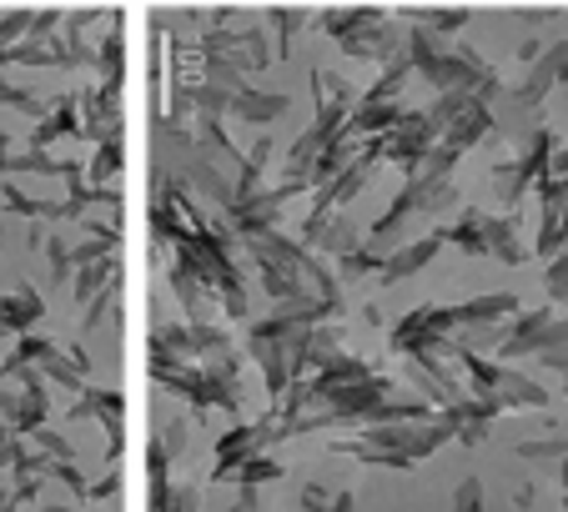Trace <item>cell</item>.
<instances>
[{"mask_svg":"<svg viewBox=\"0 0 568 512\" xmlns=\"http://www.w3.org/2000/svg\"><path fill=\"white\" fill-rule=\"evenodd\" d=\"M373 166H377V161L357 151V156H353V166H347L343 176H337V182H327V186H322V192H317V206H312V212H317V216H343V206L353 202V196L363 192L367 182H373Z\"/></svg>","mask_w":568,"mask_h":512,"instance_id":"cell-10","label":"cell"},{"mask_svg":"<svg viewBox=\"0 0 568 512\" xmlns=\"http://www.w3.org/2000/svg\"><path fill=\"white\" fill-rule=\"evenodd\" d=\"M232 478H236V488H242V492H257L262 482H277L282 478V462L267 458V452H257V458H247L242 468L232 472Z\"/></svg>","mask_w":568,"mask_h":512,"instance_id":"cell-16","label":"cell"},{"mask_svg":"<svg viewBox=\"0 0 568 512\" xmlns=\"http://www.w3.org/2000/svg\"><path fill=\"white\" fill-rule=\"evenodd\" d=\"M554 151H558V136H554V131H548V126H538L534 136H528L524 156L514 161V166H518V176H524L528 186H538V182H544V176H548V161H554Z\"/></svg>","mask_w":568,"mask_h":512,"instance_id":"cell-14","label":"cell"},{"mask_svg":"<svg viewBox=\"0 0 568 512\" xmlns=\"http://www.w3.org/2000/svg\"><path fill=\"white\" fill-rule=\"evenodd\" d=\"M337 267H343V277H367V272H377V267H383V256H377L373 246H363V242H357L353 252H343V256H337Z\"/></svg>","mask_w":568,"mask_h":512,"instance_id":"cell-21","label":"cell"},{"mask_svg":"<svg viewBox=\"0 0 568 512\" xmlns=\"http://www.w3.org/2000/svg\"><path fill=\"white\" fill-rule=\"evenodd\" d=\"M272 442H282L277 432V417H262V422H247V427H232L222 442H216V462H212V482H226L236 468L247 458H257V452H267Z\"/></svg>","mask_w":568,"mask_h":512,"instance_id":"cell-4","label":"cell"},{"mask_svg":"<svg viewBox=\"0 0 568 512\" xmlns=\"http://www.w3.org/2000/svg\"><path fill=\"white\" fill-rule=\"evenodd\" d=\"M564 508H568V498H564Z\"/></svg>","mask_w":568,"mask_h":512,"instance_id":"cell-29","label":"cell"},{"mask_svg":"<svg viewBox=\"0 0 568 512\" xmlns=\"http://www.w3.org/2000/svg\"><path fill=\"white\" fill-rule=\"evenodd\" d=\"M548 297L568 301V252H558L554 262H548Z\"/></svg>","mask_w":568,"mask_h":512,"instance_id":"cell-25","label":"cell"},{"mask_svg":"<svg viewBox=\"0 0 568 512\" xmlns=\"http://www.w3.org/2000/svg\"><path fill=\"white\" fill-rule=\"evenodd\" d=\"M317 25L333 35L347 55H357V61L387 65L403 55V25L383 11H327V16H317Z\"/></svg>","mask_w":568,"mask_h":512,"instance_id":"cell-2","label":"cell"},{"mask_svg":"<svg viewBox=\"0 0 568 512\" xmlns=\"http://www.w3.org/2000/svg\"><path fill=\"white\" fill-rule=\"evenodd\" d=\"M453 512H488V498H483L478 478H463L458 492H453Z\"/></svg>","mask_w":568,"mask_h":512,"instance_id":"cell-24","label":"cell"},{"mask_svg":"<svg viewBox=\"0 0 568 512\" xmlns=\"http://www.w3.org/2000/svg\"><path fill=\"white\" fill-rule=\"evenodd\" d=\"M494 192H498V202H504V206H518V202H524L528 182L518 176L514 161H508V166H494Z\"/></svg>","mask_w":568,"mask_h":512,"instance_id":"cell-20","label":"cell"},{"mask_svg":"<svg viewBox=\"0 0 568 512\" xmlns=\"http://www.w3.org/2000/svg\"><path fill=\"white\" fill-rule=\"evenodd\" d=\"M548 327H554V307H548V301L534 307V311H518L498 352L504 357H538L544 352V341H548Z\"/></svg>","mask_w":568,"mask_h":512,"instance_id":"cell-9","label":"cell"},{"mask_svg":"<svg viewBox=\"0 0 568 512\" xmlns=\"http://www.w3.org/2000/svg\"><path fill=\"white\" fill-rule=\"evenodd\" d=\"M453 341V307H413L387 331V347L397 357H438Z\"/></svg>","mask_w":568,"mask_h":512,"instance_id":"cell-3","label":"cell"},{"mask_svg":"<svg viewBox=\"0 0 568 512\" xmlns=\"http://www.w3.org/2000/svg\"><path fill=\"white\" fill-rule=\"evenodd\" d=\"M172 512H202V488H176L172 492Z\"/></svg>","mask_w":568,"mask_h":512,"instance_id":"cell-26","label":"cell"},{"mask_svg":"<svg viewBox=\"0 0 568 512\" xmlns=\"http://www.w3.org/2000/svg\"><path fill=\"white\" fill-rule=\"evenodd\" d=\"M71 131H81V121H75V106H71V101H65V106H55L51 116H45V126H41V136H36V141H41V146H45V141H55V136H71Z\"/></svg>","mask_w":568,"mask_h":512,"instance_id":"cell-23","label":"cell"},{"mask_svg":"<svg viewBox=\"0 0 568 512\" xmlns=\"http://www.w3.org/2000/svg\"><path fill=\"white\" fill-rule=\"evenodd\" d=\"M494 397L504 407H524V412H534V407H548L544 382H534V377L518 372V367H504V372H498V392Z\"/></svg>","mask_w":568,"mask_h":512,"instance_id":"cell-13","label":"cell"},{"mask_svg":"<svg viewBox=\"0 0 568 512\" xmlns=\"http://www.w3.org/2000/svg\"><path fill=\"white\" fill-rule=\"evenodd\" d=\"M494 222L498 216H488V212H478V206H468V212L458 216L453 226H443V246H458V252H468V256H488V242H494Z\"/></svg>","mask_w":568,"mask_h":512,"instance_id":"cell-12","label":"cell"},{"mask_svg":"<svg viewBox=\"0 0 568 512\" xmlns=\"http://www.w3.org/2000/svg\"><path fill=\"white\" fill-rule=\"evenodd\" d=\"M287 106H292V101L282 96V91H257V85H242L226 111H232L236 121H247V126H272V121L287 116Z\"/></svg>","mask_w":568,"mask_h":512,"instance_id":"cell-11","label":"cell"},{"mask_svg":"<svg viewBox=\"0 0 568 512\" xmlns=\"http://www.w3.org/2000/svg\"><path fill=\"white\" fill-rule=\"evenodd\" d=\"M408 382L423 392V407H438V412H448L453 402H463V387H458V377H453V367H443L438 357H408Z\"/></svg>","mask_w":568,"mask_h":512,"instance_id":"cell-6","label":"cell"},{"mask_svg":"<svg viewBox=\"0 0 568 512\" xmlns=\"http://www.w3.org/2000/svg\"><path fill=\"white\" fill-rule=\"evenodd\" d=\"M558 482H564V498H568V452H564V462H558Z\"/></svg>","mask_w":568,"mask_h":512,"instance_id":"cell-28","label":"cell"},{"mask_svg":"<svg viewBox=\"0 0 568 512\" xmlns=\"http://www.w3.org/2000/svg\"><path fill=\"white\" fill-rule=\"evenodd\" d=\"M544 362L558 367V372H564V382H568V347H564V352H554V357H544Z\"/></svg>","mask_w":568,"mask_h":512,"instance_id":"cell-27","label":"cell"},{"mask_svg":"<svg viewBox=\"0 0 568 512\" xmlns=\"http://www.w3.org/2000/svg\"><path fill=\"white\" fill-rule=\"evenodd\" d=\"M514 452L524 462H554V468H558V462H564V452H568V427L558 432V438H528V442H518Z\"/></svg>","mask_w":568,"mask_h":512,"instance_id":"cell-17","label":"cell"},{"mask_svg":"<svg viewBox=\"0 0 568 512\" xmlns=\"http://www.w3.org/2000/svg\"><path fill=\"white\" fill-rule=\"evenodd\" d=\"M508 317H518V297L514 291H488V297H473L463 307H453V337L458 331H478V327H504Z\"/></svg>","mask_w":568,"mask_h":512,"instance_id":"cell-7","label":"cell"},{"mask_svg":"<svg viewBox=\"0 0 568 512\" xmlns=\"http://www.w3.org/2000/svg\"><path fill=\"white\" fill-rule=\"evenodd\" d=\"M488 256H498V262H508V267H518V262H524V246H518V232H514V222H504V216H498L494 222V242H488Z\"/></svg>","mask_w":568,"mask_h":512,"instance_id":"cell-19","label":"cell"},{"mask_svg":"<svg viewBox=\"0 0 568 512\" xmlns=\"http://www.w3.org/2000/svg\"><path fill=\"white\" fill-rule=\"evenodd\" d=\"M397 25H408V31H423V35H433V41H443V35H453V31L468 25V11H408Z\"/></svg>","mask_w":568,"mask_h":512,"instance_id":"cell-15","label":"cell"},{"mask_svg":"<svg viewBox=\"0 0 568 512\" xmlns=\"http://www.w3.org/2000/svg\"><path fill=\"white\" fill-rule=\"evenodd\" d=\"M568 81V41H554V45H544V55L534 61V71H528V81L518 85L514 96H508V106H518V111H528L534 116V106L554 91V85H564Z\"/></svg>","mask_w":568,"mask_h":512,"instance_id":"cell-5","label":"cell"},{"mask_svg":"<svg viewBox=\"0 0 568 512\" xmlns=\"http://www.w3.org/2000/svg\"><path fill=\"white\" fill-rule=\"evenodd\" d=\"M307 21H312L307 11H267V16H262V25H272V31H277V55L292 51V35L307 31Z\"/></svg>","mask_w":568,"mask_h":512,"instance_id":"cell-18","label":"cell"},{"mask_svg":"<svg viewBox=\"0 0 568 512\" xmlns=\"http://www.w3.org/2000/svg\"><path fill=\"white\" fill-rule=\"evenodd\" d=\"M453 432L438 412L418 417V422H387V427H367L363 438H347L337 442V458H353V462H367V468H413V462L433 458L438 448H448Z\"/></svg>","mask_w":568,"mask_h":512,"instance_id":"cell-1","label":"cell"},{"mask_svg":"<svg viewBox=\"0 0 568 512\" xmlns=\"http://www.w3.org/2000/svg\"><path fill=\"white\" fill-rule=\"evenodd\" d=\"M116 171H121V141H116V136H106V141L97 146V161H91V176H97V186H101V182H111Z\"/></svg>","mask_w":568,"mask_h":512,"instance_id":"cell-22","label":"cell"},{"mask_svg":"<svg viewBox=\"0 0 568 512\" xmlns=\"http://www.w3.org/2000/svg\"><path fill=\"white\" fill-rule=\"evenodd\" d=\"M438 252H443V232H428V236H418V242H408V246H393V252L383 256V267H377V281H383V287L408 281L413 272H423Z\"/></svg>","mask_w":568,"mask_h":512,"instance_id":"cell-8","label":"cell"}]
</instances>
